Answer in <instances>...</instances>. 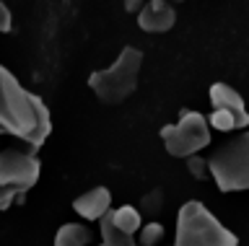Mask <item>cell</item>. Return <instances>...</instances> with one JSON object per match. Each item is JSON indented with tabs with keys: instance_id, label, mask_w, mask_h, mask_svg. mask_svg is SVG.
Listing matches in <instances>:
<instances>
[{
	"instance_id": "obj_11",
	"label": "cell",
	"mask_w": 249,
	"mask_h": 246,
	"mask_svg": "<svg viewBox=\"0 0 249 246\" xmlns=\"http://www.w3.org/2000/svg\"><path fill=\"white\" fill-rule=\"evenodd\" d=\"M109 218H112V223L120 230H124V233L135 236L140 226H143V218H140V210H135L132 205H122L117 207V210H109Z\"/></svg>"
},
{
	"instance_id": "obj_17",
	"label": "cell",
	"mask_w": 249,
	"mask_h": 246,
	"mask_svg": "<svg viewBox=\"0 0 249 246\" xmlns=\"http://www.w3.org/2000/svg\"><path fill=\"white\" fill-rule=\"evenodd\" d=\"M122 5H124V11H130V13H138V11L145 5V0H122Z\"/></svg>"
},
{
	"instance_id": "obj_10",
	"label": "cell",
	"mask_w": 249,
	"mask_h": 246,
	"mask_svg": "<svg viewBox=\"0 0 249 246\" xmlns=\"http://www.w3.org/2000/svg\"><path fill=\"white\" fill-rule=\"evenodd\" d=\"M93 233L83 223H65L54 233V246H89Z\"/></svg>"
},
{
	"instance_id": "obj_18",
	"label": "cell",
	"mask_w": 249,
	"mask_h": 246,
	"mask_svg": "<svg viewBox=\"0 0 249 246\" xmlns=\"http://www.w3.org/2000/svg\"><path fill=\"white\" fill-rule=\"evenodd\" d=\"M169 3H171V5H174V3H182V0H169Z\"/></svg>"
},
{
	"instance_id": "obj_13",
	"label": "cell",
	"mask_w": 249,
	"mask_h": 246,
	"mask_svg": "<svg viewBox=\"0 0 249 246\" xmlns=\"http://www.w3.org/2000/svg\"><path fill=\"white\" fill-rule=\"evenodd\" d=\"M163 238H166V228L161 223H145L138 230V246H159Z\"/></svg>"
},
{
	"instance_id": "obj_6",
	"label": "cell",
	"mask_w": 249,
	"mask_h": 246,
	"mask_svg": "<svg viewBox=\"0 0 249 246\" xmlns=\"http://www.w3.org/2000/svg\"><path fill=\"white\" fill-rule=\"evenodd\" d=\"M161 143L169 156L187 158L210 145V125L200 112H182L177 125L161 130Z\"/></svg>"
},
{
	"instance_id": "obj_16",
	"label": "cell",
	"mask_w": 249,
	"mask_h": 246,
	"mask_svg": "<svg viewBox=\"0 0 249 246\" xmlns=\"http://www.w3.org/2000/svg\"><path fill=\"white\" fill-rule=\"evenodd\" d=\"M11 29H13V13L3 0H0V34H8Z\"/></svg>"
},
{
	"instance_id": "obj_12",
	"label": "cell",
	"mask_w": 249,
	"mask_h": 246,
	"mask_svg": "<svg viewBox=\"0 0 249 246\" xmlns=\"http://www.w3.org/2000/svg\"><path fill=\"white\" fill-rule=\"evenodd\" d=\"M99 228H101V241H104L101 246H135L132 236L117 228L112 223V218H109V213L104 218H99Z\"/></svg>"
},
{
	"instance_id": "obj_2",
	"label": "cell",
	"mask_w": 249,
	"mask_h": 246,
	"mask_svg": "<svg viewBox=\"0 0 249 246\" xmlns=\"http://www.w3.org/2000/svg\"><path fill=\"white\" fill-rule=\"evenodd\" d=\"M174 246H239V236L229 230L197 199H190L177 213Z\"/></svg>"
},
{
	"instance_id": "obj_7",
	"label": "cell",
	"mask_w": 249,
	"mask_h": 246,
	"mask_svg": "<svg viewBox=\"0 0 249 246\" xmlns=\"http://www.w3.org/2000/svg\"><path fill=\"white\" fill-rule=\"evenodd\" d=\"M210 127L218 132H231L249 125V112L244 106L239 91H233L229 83H213L210 86Z\"/></svg>"
},
{
	"instance_id": "obj_1",
	"label": "cell",
	"mask_w": 249,
	"mask_h": 246,
	"mask_svg": "<svg viewBox=\"0 0 249 246\" xmlns=\"http://www.w3.org/2000/svg\"><path fill=\"white\" fill-rule=\"evenodd\" d=\"M50 132L52 117L44 101L26 91L8 67L0 65V143L13 137L36 153Z\"/></svg>"
},
{
	"instance_id": "obj_14",
	"label": "cell",
	"mask_w": 249,
	"mask_h": 246,
	"mask_svg": "<svg viewBox=\"0 0 249 246\" xmlns=\"http://www.w3.org/2000/svg\"><path fill=\"white\" fill-rule=\"evenodd\" d=\"M161 205H163V192L161 189L148 192V195H143V199H140V207H143L145 215H156L161 210Z\"/></svg>"
},
{
	"instance_id": "obj_4",
	"label": "cell",
	"mask_w": 249,
	"mask_h": 246,
	"mask_svg": "<svg viewBox=\"0 0 249 246\" xmlns=\"http://www.w3.org/2000/svg\"><path fill=\"white\" fill-rule=\"evenodd\" d=\"M42 164L29 148H0V210H8L16 197L39 181Z\"/></svg>"
},
{
	"instance_id": "obj_15",
	"label": "cell",
	"mask_w": 249,
	"mask_h": 246,
	"mask_svg": "<svg viewBox=\"0 0 249 246\" xmlns=\"http://www.w3.org/2000/svg\"><path fill=\"white\" fill-rule=\"evenodd\" d=\"M187 171H190L195 179H208V161L205 158H200L197 153L195 156H187Z\"/></svg>"
},
{
	"instance_id": "obj_5",
	"label": "cell",
	"mask_w": 249,
	"mask_h": 246,
	"mask_svg": "<svg viewBox=\"0 0 249 246\" xmlns=\"http://www.w3.org/2000/svg\"><path fill=\"white\" fill-rule=\"evenodd\" d=\"M208 171L221 192L249 189V132L215 148L208 158Z\"/></svg>"
},
{
	"instance_id": "obj_9",
	"label": "cell",
	"mask_w": 249,
	"mask_h": 246,
	"mask_svg": "<svg viewBox=\"0 0 249 246\" xmlns=\"http://www.w3.org/2000/svg\"><path fill=\"white\" fill-rule=\"evenodd\" d=\"M73 210L81 215L83 220H99L112 210V192L107 187H93L83 192L81 197L73 199Z\"/></svg>"
},
{
	"instance_id": "obj_3",
	"label": "cell",
	"mask_w": 249,
	"mask_h": 246,
	"mask_svg": "<svg viewBox=\"0 0 249 246\" xmlns=\"http://www.w3.org/2000/svg\"><path fill=\"white\" fill-rule=\"evenodd\" d=\"M140 65H143V52L135 47H124L109 67L93 70L89 75V86L101 104L114 106L138 88Z\"/></svg>"
},
{
	"instance_id": "obj_8",
	"label": "cell",
	"mask_w": 249,
	"mask_h": 246,
	"mask_svg": "<svg viewBox=\"0 0 249 246\" xmlns=\"http://www.w3.org/2000/svg\"><path fill=\"white\" fill-rule=\"evenodd\" d=\"M138 29L145 34H163L177 24V11L169 0H145L138 13Z\"/></svg>"
}]
</instances>
